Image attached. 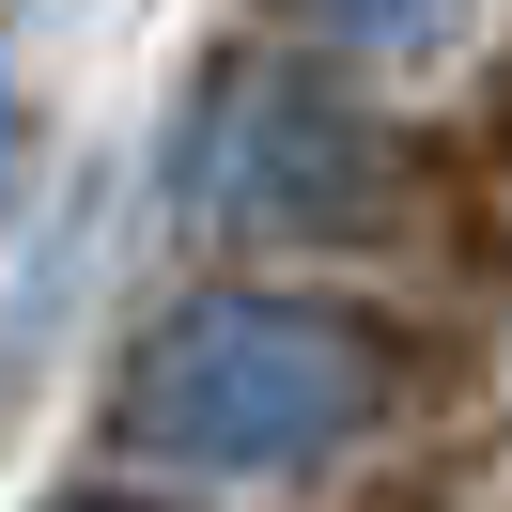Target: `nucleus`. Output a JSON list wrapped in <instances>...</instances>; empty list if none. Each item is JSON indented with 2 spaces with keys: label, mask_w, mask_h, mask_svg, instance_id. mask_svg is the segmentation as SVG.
I'll use <instances>...</instances> for the list:
<instances>
[{
  "label": "nucleus",
  "mask_w": 512,
  "mask_h": 512,
  "mask_svg": "<svg viewBox=\"0 0 512 512\" xmlns=\"http://www.w3.org/2000/svg\"><path fill=\"white\" fill-rule=\"evenodd\" d=\"M388 419V342L326 295H171L109 373V435L171 481H295Z\"/></svg>",
  "instance_id": "obj_1"
},
{
  "label": "nucleus",
  "mask_w": 512,
  "mask_h": 512,
  "mask_svg": "<svg viewBox=\"0 0 512 512\" xmlns=\"http://www.w3.org/2000/svg\"><path fill=\"white\" fill-rule=\"evenodd\" d=\"M171 202L202 233H373L388 218V140L357 125L326 78H202L187 140H171Z\"/></svg>",
  "instance_id": "obj_2"
},
{
  "label": "nucleus",
  "mask_w": 512,
  "mask_h": 512,
  "mask_svg": "<svg viewBox=\"0 0 512 512\" xmlns=\"http://www.w3.org/2000/svg\"><path fill=\"white\" fill-rule=\"evenodd\" d=\"M326 47H357V63H450L466 47V0H295Z\"/></svg>",
  "instance_id": "obj_3"
},
{
  "label": "nucleus",
  "mask_w": 512,
  "mask_h": 512,
  "mask_svg": "<svg viewBox=\"0 0 512 512\" xmlns=\"http://www.w3.org/2000/svg\"><path fill=\"white\" fill-rule=\"evenodd\" d=\"M0 156H16V78H0Z\"/></svg>",
  "instance_id": "obj_4"
}]
</instances>
